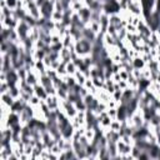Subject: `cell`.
Segmentation results:
<instances>
[{
  "label": "cell",
  "instance_id": "603a6c76",
  "mask_svg": "<svg viewBox=\"0 0 160 160\" xmlns=\"http://www.w3.org/2000/svg\"><path fill=\"white\" fill-rule=\"evenodd\" d=\"M155 81H158L159 84H160V71L156 74V78H155Z\"/></svg>",
  "mask_w": 160,
  "mask_h": 160
},
{
  "label": "cell",
  "instance_id": "cb8c5ba5",
  "mask_svg": "<svg viewBox=\"0 0 160 160\" xmlns=\"http://www.w3.org/2000/svg\"><path fill=\"white\" fill-rule=\"evenodd\" d=\"M156 98H159V99H160V89L156 91Z\"/></svg>",
  "mask_w": 160,
  "mask_h": 160
},
{
  "label": "cell",
  "instance_id": "5bb4252c",
  "mask_svg": "<svg viewBox=\"0 0 160 160\" xmlns=\"http://www.w3.org/2000/svg\"><path fill=\"white\" fill-rule=\"evenodd\" d=\"M62 18H64V11H55L54 10V12L51 14V19L50 20H52L54 22H60L62 20Z\"/></svg>",
  "mask_w": 160,
  "mask_h": 160
},
{
  "label": "cell",
  "instance_id": "d6986e66",
  "mask_svg": "<svg viewBox=\"0 0 160 160\" xmlns=\"http://www.w3.org/2000/svg\"><path fill=\"white\" fill-rule=\"evenodd\" d=\"M118 85H119V88H120L121 90H125L126 88H129V82H128V80H120V81L118 82Z\"/></svg>",
  "mask_w": 160,
  "mask_h": 160
},
{
  "label": "cell",
  "instance_id": "6da1fadb",
  "mask_svg": "<svg viewBox=\"0 0 160 160\" xmlns=\"http://www.w3.org/2000/svg\"><path fill=\"white\" fill-rule=\"evenodd\" d=\"M16 29V32L19 35V39L20 41H24L25 39L29 38V34H30V30H31V26L25 21V20H20L18 26L15 28Z\"/></svg>",
  "mask_w": 160,
  "mask_h": 160
},
{
  "label": "cell",
  "instance_id": "8fae6325",
  "mask_svg": "<svg viewBox=\"0 0 160 160\" xmlns=\"http://www.w3.org/2000/svg\"><path fill=\"white\" fill-rule=\"evenodd\" d=\"M39 84H41L44 88H48V86H51L52 85V79L50 76H48L46 74L41 75L40 76V80H39Z\"/></svg>",
  "mask_w": 160,
  "mask_h": 160
},
{
  "label": "cell",
  "instance_id": "3957f363",
  "mask_svg": "<svg viewBox=\"0 0 160 160\" xmlns=\"http://www.w3.org/2000/svg\"><path fill=\"white\" fill-rule=\"evenodd\" d=\"M59 55H60V60H61V62L68 64L69 61H71V50H70V48L62 46V49L59 51Z\"/></svg>",
  "mask_w": 160,
  "mask_h": 160
},
{
  "label": "cell",
  "instance_id": "9a60e30c",
  "mask_svg": "<svg viewBox=\"0 0 160 160\" xmlns=\"http://www.w3.org/2000/svg\"><path fill=\"white\" fill-rule=\"evenodd\" d=\"M121 140L128 145H134V142H135V139L132 138V135H126V134L121 135Z\"/></svg>",
  "mask_w": 160,
  "mask_h": 160
},
{
  "label": "cell",
  "instance_id": "7a4b0ae2",
  "mask_svg": "<svg viewBox=\"0 0 160 160\" xmlns=\"http://www.w3.org/2000/svg\"><path fill=\"white\" fill-rule=\"evenodd\" d=\"M78 14H79V16H80L81 21H82L85 25H88V24L91 21V9H90L89 6L82 5V6H81V9L78 11Z\"/></svg>",
  "mask_w": 160,
  "mask_h": 160
},
{
  "label": "cell",
  "instance_id": "e0dca14e",
  "mask_svg": "<svg viewBox=\"0 0 160 160\" xmlns=\"http://www.w3.org/2000/svg\"><path fill=\"white\" fill-rule=\"evenodd\" d=\"M0 84H1V85H0V91H1V94L9 92V89H10L9 82H8V81H1Z\"/></svg>",
  "mask_w": 160,
  "mask_h": 160
},
{
  "label": "cell",
  "instance_id": "9c48e42d",
  "mask_svg": "<svg viewBox=\"0 0 160 160\" xmlns=\"http://www.w3.org/2000/svg\"><path fill=\"white\" fill-rule=\"evenodd\" d=\"M74 78H75V80H76V84L81 85V86H84V84H85V81H86V79H88L86 74L82 72V71H80V70H78V71L75 72Z\"/></svg>",
  "mask_w": 160,
  "mask_h": 160
},
{
  "label": "cell",
  "instance_id": "8992f818",
  "mask_svg": "<svg viewBox=\"0 0 160 160\" xmlns=\"http://www.w3.org/2000/svg\"><path fill=\"white\" fill-rule=\"evenodd\" d=\"M102 41H104V45L106 46V48H111V46H116L119 42H118V40L112 36V35H110V34H108V32H105L104 35H102Z\"/></svg>",
  "mask_w": 160,
  "mask_h": 160
},
{
  "label": "cell",
  "instance_id": "4fadbf2b",
  "mask_svg": "<svg viewBox=\"0 0 160 160\" xmlns=\"http://www.w3.org/2000/svg\"><path fill=\"white\" fill-rule=\"evenodd\" d=\"M41 101H44V100H41L39 96H36L35 94L34 95H31L30 96V100H29V105L30 106H32V108H36V106H40V104H41Z\"/></svg>",
  "mask_w": 160,
  "mask_h": 160
},
{
  "label": "cell",
  "instance_id": "5b68a950",
  "mask_svg": "<svg viewBox=\"0 0 160 160\" xmlns=\"http://www.w3.org/2000/svg\"><path fill=\"white\" fill-rule=\"evenodd\" d=\"M121 21H122V16L120 15V12H115V14H110L109 15V22H110V25H114L116 28H121Z\"/></svg>",
  "mask_w": 160,
  "mask_h": 160
},
{
  "label": "cell",
  "instance_id": "7c38bea8",
  "mask_svg": "<svg viewBox=\"0 0 160 160\" xmlns=\"http://www.w3.org/2000/svg\"><path fill=\"white\" fill-rule=\"evenodd\" d=\"M14 101H15V99H14L9 92L1 94V102H4V104H6V105L11 106V105L14 104Z\"/></svg>",
  "mask_w": 160,
  "mask_h": 160
},
{
  "label": "cell",
  "instance_id": "ffe728a7",
  "mask_svg": "<svg viewBox=\"0 0 160 160\" xmlns=\"http://www.w3.org/2000/svg\"><path fill=\"white\" fill-rule=\"evenodd\" d=\"M89 92H90V91H89V90H88L85 86H81V88H80V91H79V94H80V96H81V98L86 96Z\"/></svg>",
  "mask_w": 160,
  "mask_h": 160
},
{
  "label": "cell",
  "instance_id": "277c9868",
  "mask_svg": "<svg viewBox=\"0 0 160 160\" xmlns=\"http://www.w3.org/2000/svg\"><path fill=\"white\" fill-rule=\"evenodd\" d=\"M26 82L28 84H30V85H32V86H35L36 84H39V80H40V75L32 69V70H30L29 72H28V76H26Z\"/></svg>",
  "mask_w": 160,
  "mask_h": 160
},
{
  "label": "cell",
  "instance_id": "7402d4cb",
  "mask_svg": "<svg viewBox=\"0 0 160 160\" xmlns=\"http://www.w3.org/2000/svg\"><path fill=\"white\" fill-rule=\"evenodd\" d=\"M155 136H156V144H158V145H160V131H159Z\"/></svg>",
  "mask_w": 160,
  "mask_h": 160
},
{
  "label": "cell",
  "instance_id": "52a82bcc",
  "mask_svg": "<svg viewBox=\"0 0 160 160\" xmlns=\"http://www.w3.org/2000/svg\"><path fill=\"white\" fill-rule=\"evenodd\" d=\"M34 94H35L36 96H39L41 100H45V99L48 98V92H46L45 88H44L41 84H36V85L34 86Z\"/></svg>",
  "mask_w": 160,
  "mask_h": 160
},
{
  "label": "cell",
  "instance_id": "ac0fdd59",
  "mask_svg": "<svg viewBox=\"0 0 160 160\" xmlns=\"http://www.w3.org/2000/svg\"><path fill=\"white\" fill-rule=\"evenodd\" d=\"M106 32L110 34V35H112V36L115 38V36H116V32H118V28L114 26V25H109L108 29H106Z\"/></svg>",
  "mask_w": 160,
  "mask_h": 160
},
{
  "label": "cell",
  "instance_id": "2e32d148",
  "mask_svg": "<svg viewBox=\"0 0 160 160\" xmlns=\"http://www.w3.org/2000/svg\"><path fill=\"white\" fill-rule=\"evenodd\" d=\"M106 114H108L111 119H116V118H118V109H116V108H108Z\"/></svg>",
  "mask_w": 160,
  "mask_h": 160
},
{
  "label": "cell",
  "instance_id": "44dd1931",
  "mask_svg": "<svg viewBox=\"0 0 160 160\" xmlns=\"http://www.w3.org/2000/svg\"><path fill=\"white\" fill-rule=\"evenodd\" d=\"M111 79H112V81H114V82H116V84H118V82L121 80V78H120V74H119V72H115V74H112Z\"/></svg>",
  "mask_w": 160,
  "mask_h": 160
},
{
  "label": "cell",
  "instance_id": "ba28073f",
  "mask_svg": "<svg viewBox=\"0 0 160 160\" xmlns=\"http://www.w3.org/2000/svg\"><path fill=\"white\" fill-rule=\"evenodd\" d=\"M131 64H132V68H134V69H139V70H142V69L146 66V62L142 60L141 55H138V56L132 58Z\"/></svg>",
  "mask_w": 160,
  "mask_h": 160
},
{
  "label": "cell",
  "instance_id": "30bf717a",
  "mask_svg": "<svg viewBox=\"0 0 160 160\" xmlns=\"http://www.w3.org/2000/svg\"><path fill=\"white\" fill-rule=\"evenodd\" d=\"M65 68H66V72H68V75H75V72L79 70L78 69V66L75 65V62L71 60V61H69L68 64H65Z\"/></svg>",
  "mask_w": 160,
  "mask_h": 160
}]
</instances>
